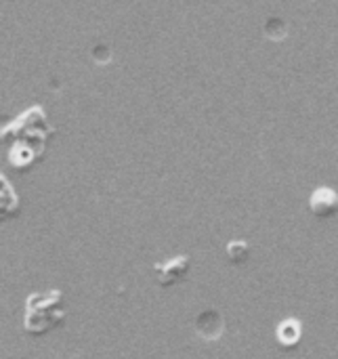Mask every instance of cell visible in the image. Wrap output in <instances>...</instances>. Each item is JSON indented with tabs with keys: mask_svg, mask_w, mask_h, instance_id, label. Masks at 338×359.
Listing matches in <instances>:
<instances>
[{
	"mask_svg": "<svg viewBox=\"0 0 338 359\" xmlns=\"http://www.w3.org/2000/svg\"><path fill=\"white\" fill-rule=\"evenodd\" d=\"M225 252H227V259L231 263H244V261H248L252 248H250V244L246 240H234V242L227 244Z\"/></svg>",
	"mask_w": 338,
	"mask_h": 359,
	"instance_id": "3",
	"label": "cell"
},
{
	"mask_svg": "<svg viewBox=\"0 0 338 359\" xmlns=\"http://www.w3.org/2000/svg\"><path fill=\"white\" fill-rule=\"evenodd\" d=\"M309 210L322 221L334 217L338 212V194L330 187H318L309 198Z\"/></svg>",
	"mask_w": 338,
	"mask_h": 359,
	"instance_id": "1",
	"label": "cell"
},
{
	"mask_svg": "<svg viewBox=\"0 0 338 359\" xmlns=\"http://www.w3.org/2000/svg\"><path fill=\"white\" fill-rule=\"evenodd\" d=\"M156 273H158V282L162 286H175L177 282H181L185 278V273L189 271V257H175L168 259L164 263L154 265Z\"/></svg>",
	"mask_w": 338,
	"mask_h": 359,
	"instance_id": "2",
	"label": "cell"
}]
</instances>
